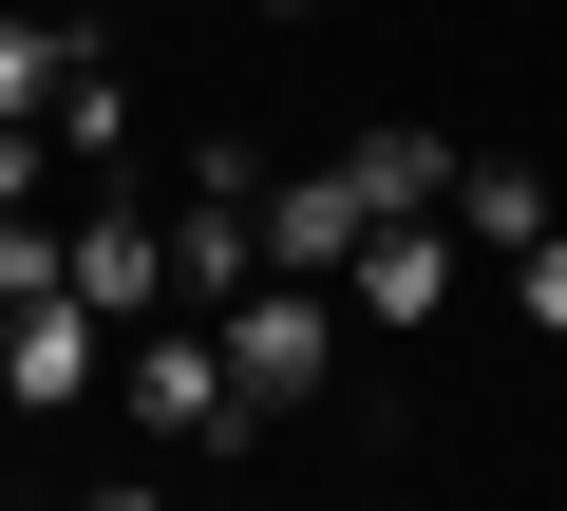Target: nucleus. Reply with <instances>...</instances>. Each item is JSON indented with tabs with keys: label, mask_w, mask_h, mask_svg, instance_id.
Masks as SVG:
<instances>
[{
	"label": "nucleus",
	"mask_w": 567,
	"mask_h": 511,
	"mask_svg": "<svg viewBox=\"0 0 567 511\" xmlns=\"http://www.w3.org/2000/svg\"><path fill=\"white\" fill-rule=\"evenodd\" d=\"M454 208H379L360 227V266H341V323H454Z\"/></svg>",
	"instance_id": "obj_3"
},
{
	"label": "nucleus",
	"mask_w": 567,
	"mask_h": 511,
	"mask_svg": "<svg viewBox=\"0 0 567 511\" xmlns=\"http://www.w3.org/2000/svg\"><path fill=\"white\" fill-rule=\"evenodd\" d=\"M114 398H133V436H171V454H246V436H265L246 379H227V323H208V304H152V323L114 341Z\"/></svg>",
	"instance_id": "obj_1"
},
{
	"label": "nucleus",
	"mask_w": 567,
	"mask_h": 511,
	"mask_svg": "<svg viewBox=\"0 0 567 511\" xmlns=\"http://www.w3.org/2000/svg\"><path fill=\"white\" fill-rule=\"evenodd\" d=\"M567 208H548V171H511V152H454V246L473 266H511V246H548Z\"/></svg>",
	"instance_id": "obj_7"
},
{
	"label": "nucleus",
	"mask_w": 567,
	"mask_h": 511,
	"mask_svg": "<svg viewBox=\"0 0 567 511\" xmlns=\"http://www.w3.org/2000/svg\"><path fill=\"white\" fill-rule=\"evenodd\" d=\"M246 227H265V266H284V285H341V266H360V227H379V190L322 152V171H265Z\"/></svg>",
	"instance_id": "obj_5"
},
{
	"label": "nucleus",
	"mask_w": 567,
	"mask_h": 511,
	"mask_svg": "<svg viewBox=\"0 0 567 511\" xmlns=\"http://www.w3.org/2000/svg\"><path fill=\"white\" fill-rule=\"evenodd\" d=\"M39 133H58V171H133V76H114V39L76 58V95H58Z\"/></svg>",
	"instance_id": "obj_8"
},
{
	"label": "nucleus",
	"mask_w": 567,
	"mask_h": 511,
	"mask_svg": "<svg viewBox=\"0 0 567 511\" xmlns=\"http://www.w3.org/2000/svg\"><path fill=\"white\" fill-rule=\"evenodd\" d=\"M39 190H58V133H39V114H0V208H39Z\"/></svg>",
	"instance_id": "obj_11"
},
{
	"label": "nucleus",
	"mask_w": 567,
	"mask_h": 511,
	"mask_svg": "<svg viewBox=\"0 0 567 511\" xmlns=\"http://www.w3.org/2000/svg\"><path fill=\"white\" fill-rule=\"evenodd\" d=\"M341 171H360L379 208H454V152H435V133H341Z\"/></svg>",
	"instance_id": "obj_10"
},
{
	"label": "nucleus",
	"mask_w": 567,
	"mask_h": 511,
	"mask_svg": "<svg viewBox=\"0 0 567 511\" xmlns=\"http://www.w3.org/2000/svg\"><path fill=\"white\" fill-rule=\"evenodd\" d=\"M114 379V323L76 304V285H39V304H0V398H20V417H76Z\"/></svg>",
	"instance_id": "obj_4"
},
{
	"label": "nucleus",
	"mask_w": 567,
	"mask_h": 511,
	"mask_svg": "<svg viewBox=\"0 0 567 511\" xmlns=\"http://www.w3.org/2000/svg\"><path fill=\"white\" fill-rule=\"evenodd\" d=\"M246 20H322V0H246Z\"/></svg>",
	"instance_id": "obj_15"
},
{
	"label": "nucleus",
	"mask_w": 567,
	"mask_h": 511,
	"mask_svg": "<svg viewBox=\"0 0 567 511\" xmlns=\"http://www.w3.org/2000/svg\"><path fill=\"white\" fill-rule=\"evenodd\" d=\"M208 323H227L246 417H284V398H322V379H341V285H284V266H265V285H246V304H208Z\"/></svg>",
	"instance_id": "obj_2"
},
{
	"label": "nucleus",
	"mask_w": 567,
	"mask_h": 511,
	"mask_svg": "<svg viewBox=\"0 0 567 511\" xmlns=\"http://www.w3.org/2000/svg\"><path fill=\"white\" fill-rule=\"evenodd\" d=\"M76 511H171V492H152V473H95V492H76Z\"/></svg>",
	"instance_id": "obj_14"
},
{
	"label": "nucleus",
	"mask_w": 567,
	"mask_h": 511,
	"mask_svg": "<svg viewBox=\"0 0 567 511\" xmlns=\"http://www.w3.org/2000/svg\"><path fill=\"white\" fill-rule=\"evenodd\" d=\"M76 58H95L76 20H39V0H0V114H58V95H76Z\"/></svg>",
	"instance_id": "obj_9"
},
{
	"label": "nucleus",
	"mask_w": 567,
	"mask_h": 511,
	"mask_svg": "<svg viewBox=\"0 0 567 511\" xmlns=\"http://www.w3.org/2000/svg\"><path fill=\"white\" fill-rule=\"evenodd\" d=\"M58 285H76V304H95L114 341H133V323L171 304V227H152L133 190H114V208H76V227H58Z\"/></svg>",
	"instance_id": "obj_6"
},
{
	"label": "nucleus",
	"mask_w": 567,
	"mask_h": 511,
	"mask_svg": "<svg viewBox=\"0 0 567 511\" xmlns=\"http://www.w3.org/2000/svg\"><path fill=\"white\" fill-rule=\"evenodd\" d=\"M511 304H529V323L567 341V227H548V246H511Z\"/></svg>",
	"instance_id": "obj_12"
},
{
	"label": "nucleus",
	"mask_w": 567,
	"mask_h": 511,
	"mask_svg": "<svg viewBox=\"0 0 567 511\" xmlns=\"http://www.w3.org/2000/svg\"><path fill=\"white\" fill-rule=\"evenodd\" d=\"M58 285V227H20V208H0V304H39Z\"/></svg>",
	"instance_id": "obj_13"
}]
</instances>
